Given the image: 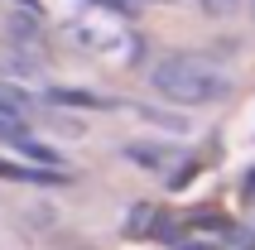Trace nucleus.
Segmentation results:
<instances>
[{"mask_svg":"<svg viewBox=\"0 0 255 250\" xmlns=\"http://www.w3.org/2000/svg\"><path fill=\"white\" fill-rule=\"evenodd\" d=\"M10 144L24 154V159L43 164V168H63V154H58V149H48V144H34V139H24V135H19V139H10Z\"/></svg>","mask_w":255,"mask_h":250,"instance_id":"6","label":"nucleus"},{"mask_svg":"<svg viewBox=\"0 0 255 250\" xmlns=\"http://www.w3.org/2000/svg\"><path fill=\"white\" fill-rule=\"evenodd\" d=\"M149 87L173 106H212L231 92V77L193 53H164L149 68Z\"/></svg>","mask_w":255,"mask_h":250,"instance_id":"1","label":"nucleus"},{"mask_svg":"<svg viewBox=\"0 0 255 250\" xmlns=\"http://www.w3.org/2000/svg\"><path fill=\"white\" fill-rule=\"evenodd\" d=\"M0 178H14V183H63V168H24V164H10V159H0Z\"/></svg>","mask_w":255,"mask_h":250,"instance_id":"4","label":"nucleus"},{"mask_svg":"<svg viewBox=\"0 0 255 250\" xmlns=\"http://www.w3.org/2000/svg\"><path fill=\"white\" fill-rule=\"evenodd\" d=\"M246 193H251V197H255V173H251V178H246Z\"/></svg>","mask_w":255,"mask_h":250,"instance_id":"10","label":"nucleus"},{"mask_svg":"<svg viewBox=\"0 0 255 250\" xmlns=\"http://www.w3.org/2000/svg\"><path fill=\"white\" fill-rule=\"evenodd\" d=\"M178 250H217V246H207V241H188V246H178Z\"/></svg>","mask_w":255,"mask_h":250,"instance_id":"9","label":"nucleus"},{"mask_svg":"<svg viewBox=\"0 0 255 250\" xmlns=\"http://www.w3.org/2000/svg\"><path fill=\"white\" fill-rule=\"evenodd\" d=\"M87 5H97V10H106V14H121V19H130V14L140 10L144 0H87Z\"/></svg>","mask_w":255,"mask_h":250,"instance_id":"7","label":"nucleus"},{"mask_svg":"<svg viewBox=\"0 0 255 250\" xmlns=\"http://www.w3.org/2000/svg\"><path fill=\"white\" fill-rule=\"evenodd\" d=\"M121 154H126L135 168H149V173H164L169 159H173V149H164V144H126Z\"/></svg>","mask_w":255,"mask_h":250,"instance_id":"3","label":"nucleus"},{"mask_svg":"<svg viewBox=\"0 0 255 250\" xmlns=\"http://www.w3.org/2000/svg\"><path fill=\"white\" fill-rule=\"evenodd\" d=\"M14 5H24V10H34V0H14Z\"/></svg>","mask_w":255,"mask_h":250,"instance_id":"11","label":"nucleus"},{"mask_svg":"<svg viewBox=\"0 0 255 250\" xmlns=\"http://www.w3.org/2000/svg\"><path fill=\"white\" fill-rule=\"evenodd\" d=\"M0 34L10 43V53H39L43 48V19H39V10H24V5L0 14Z\"/></svg>","mask_w":255,"mask_h":250,"instance_id":"2","label":"nucleus"},{"mask_svg":"<svg viewBox=\"0 0 255 250\" xmlns=\"http://www.w3.org/2000/svg\"><path fill=\"white\" fill-rule=\"evenodd\" d=\"M43 101H58V106H82V111H101V106H111L106 97H92V92H77V87H48Z\"/></svg>","mask_w":255,"mask_h":250,"instance_id":"5","label":"nucleus"},{"mask_svg":"<svg viewBox=\"0 0 255 250\" xmlns=\"http://www.w3.org/2000/svg\"><path fill=\"white\" fill-rule=\"evenodd\" d=\"M202 14H212V19H231V14L241 10V0H198Z\"/></svg>","mask_w":255,"mask_h":250,"instance_id":"8","label":"nucleus"}]
</instances>
